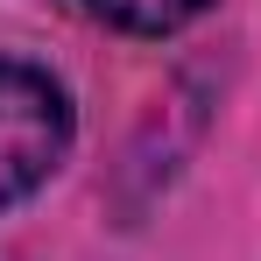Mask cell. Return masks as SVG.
I'll use <instances>...</instances> for the list:
<instances>
[{"mask_svg":"<svg viewBox=\"0 0 261 261\" xmlns=\"http://www.w3.org/2000/svg\"><path fill=\"white\" fill-rule=\"evenodd\" d=\"M99 21H113V29H127V36H170L184 21H198L212 0H85Z\"/></svg>","mask_w":261,"mask_h":261,"instance_id":"2","label":"cell"},{"mask_svg":"<svg viewBox=\"0 0 261 261\" xmlns=\"http://www.w3.org/2000/svg\"><path fill=\"white\" fill-rule=\"evenodd\" d=\"M71 148V106L29 64H0V205L29 198Z\"/></svg>","mask_w":261,"mask_h":261,"instance_id":"1","label":"cell"}]
</instances>
